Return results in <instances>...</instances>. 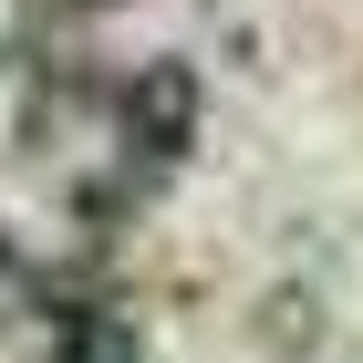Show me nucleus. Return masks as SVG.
Instances as JSON below:
<instances>
[{"mask_svg": "<svg viewBox=\"0 0 363 363\" xmlns=\"http://www.w3.org/2000/svg\"><path fill=\"white\" fill-rule=\"evenodd\" d=\"M187 145H197V73L177 52H156L135 84L114 94V177L145 197V187H167L187 167Z\"/></svg>", "mask_w": 363, "mask_h": 363, "instance_id": "1", "label": "nucleus"}]
</instances>
